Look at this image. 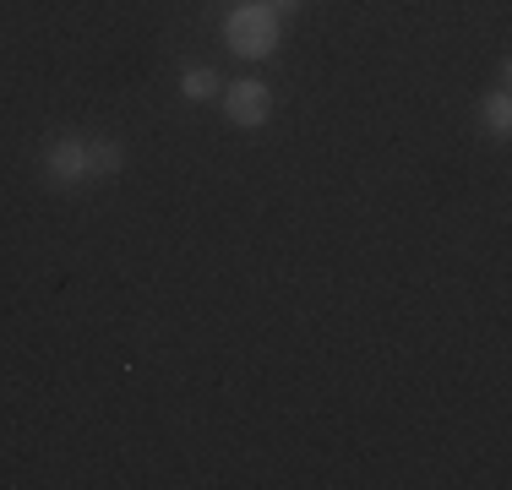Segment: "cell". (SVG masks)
<instances>
[{
  "instance_id": "6da1fadb",
  "label": "cell",
  "mask_w": 512,
  "mask_h": 490,
  "mask_svg": "<svg viewBox=\"0 0 512 490\" xmlns=\"http://www.w3.org/2000/svg\"><path fill=\"white\" fill-rule=\"evenodd\" d=\"M229 49H235L240 60H262L278 49V17L256 0V6H240L235 17H229Z\"/></svg>"
},
{
  "instance_id": "7a4b0ae2",
  "label": "cell",
  "mask_w": 512,
  "mask_h": 490,
  "mask_svg": "<svg viewBox=\"0 0 512 490\" xmlns=\"http://www.w3.org/2000/svg\"><path fill=\"white\" fill-rule=\"evenodd\" d=\"M44 186L50 191H82L88 186V137H55L44 147Z\"/></svg>"
},
{
  "instance_id": "3957f363",
  "label": "cell",
  "mask_w": 512,
  "mask_h": 490,
  "mask_svg": "<svg viewBox=\"0 0 512 490\" xmlns=\"http://www.w3.org/2000/svg\"><path fill=\"white\" fill-rule=\"evenodd\" d=\"M224 115L235 120V126H262V120L273 115V93H267L262 82H235V88H224Z\"/></svg>"
},
{
  "instance_id": "277c9868",
  "label": "cell",
  "mask_w": 512,
  "mask_h": 490,
  "mask_svg": "<svg viewBox=\"0 0 512 490\" xmlns=\"http://www.w3.org/2000/svg\"><path fill=\"white\" fill-rule=\"evenodd\" d=\"M126 169V147L115 137H88V186H104Z\"/></svg>"
},
{
  "instance_id": "5b68a950",
  "label": "cell",
  "mask_w": 512,
  "mask_h": 490,
  "mask_svg": "<svg viewBox=\"0 0 512 490\" xmlns=\"http://www.w3.org/2000/svg\"><path fill=\"white\" fill-rule=\"evenodd\" d=\"M218 88H224V82H218L213 66H191L186 77H180V93H186L191 104H207V98H218Z\"/></svg>"
},
{
  "instance_id": "8992f818",
  "label": "cell",
  "mask_w": 512,
  "mask_h": 490,
  "mask_svg": "<svg viewBox=\"0 0 512 490\" xmlns=\"http://www.w3.org/2000/svg\"><path fill=\"white\" fill-rule=\"evenodd\" d=\"M480 120H485V131H491V137H507V131H512V98L507 93H491V98H485V109H480Z\"/></svg>"
},
{
  "instance_id": "52a82bcc",
  "label": "cell",
  "mask_w": 512,
  "mask_h": 490,
  "mask_svg": "<svg viewBox=\"0 0 512 490\" xmlns=\"http://www.w3.org/2000/svg\"><path fill=\"white\" fill-rule=\"evenodd\" d=\"M262 6H267V11H273V17H278V11H295V6H306V0H262Z\"/></svg>"
}]
</instances>
